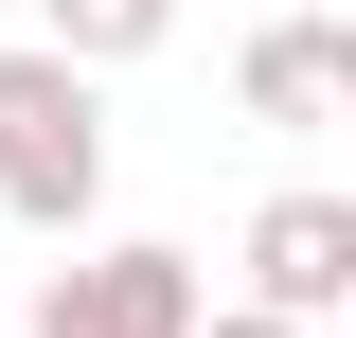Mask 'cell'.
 Wrapping results in <instances>:
<instances>
[{
    "mask_svg": "<svg viewBox=\"0 0 356 338\" xmlns=\"http://www.w3.org/2000/svg\"><path fill=\"white\" fill-rule=\"evenodd\" d=\"M232 107H250L267 143H321L356 107V36H339V18H267V36L232 54Z\"/></svg>",
    "mask_w": 356,
    "mask_h": 338,
    "instance_id": "cell-4",
    "label": "cell"
},
{
    "mask_svg": "<svg viewBox=\"0 0 356 338\" xmlns=\"http://www.w3.org/2000/svg\"><path fill=\"white\" fill-rule=\"evenodd\" d=\"M36 36H54V54H89V72H125V54H161V36H178V0H36Z\"/></svg>",
    "mask_w": 356,
    "mask_h": 338,
    "instance_id": "cell-5",
    "label": "cell"
},
{
    "mask_svg": "<svg viewBox=\"0 0 356 338\" xmlns=\"http://www.w3.org/2000/svg\"><path fill=\"white\" fill-rule=\"evenodd\" d=\"M232 267H250V303H285V321H339V303H356V196H339V178H285Z\"/></svg>",
    "mask_w": 356,
    "mask_h": 338,
    "instance_id": "cell-3",
    "label": "cell"
},
{
    "mask_svg": "<svg viewBox=\"0 0 356 338\" xmlns=\"http://www.w3.org/2000/svg\"><path fill=\"white\" fill-rule=\"evenodd\" d=\"M196 338H321V321H285V303H196Z\"/></svg>",
    "mask_w": 356,
    "mask_h": 338,
    "instance_id": "cell-6",
    "label": "cell"
},
{
    "mask_svg": "<svg viewBox=\"0 0 356 338\" xmlns=\"http://www.w3.org/2000/svg\"><path fill=\"white\" fill-rule=\"evenodd\" d=\"M0 214L18 232H89L107 214V72L54 36L0 54Z\"/></svg>",
    "mask_w": 356,
    "mask_h": 338,
    "instance_id": "cell-1",
    "label": "cell"
},
{
    "mask_svg": "<svg viewBox=\"0 0 356 338\" xmlns=\"http://www.w3.org/2000/svg\"><path fill=\"white\" fill-rule=\"evenodd\" d=\"M196 250H161V232H125V250H89L36 285V338H196Z\"/></svg>",
    "mask_w": 356,
    "mask_h": 338,
    "instance_id": "cell-2",
    "label": "cell"
}]
</instances>
